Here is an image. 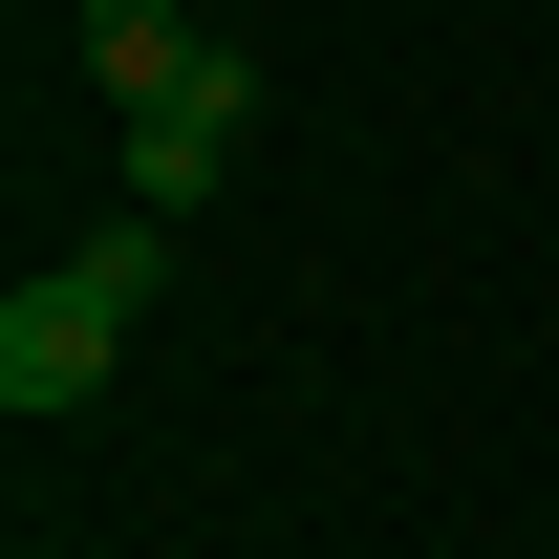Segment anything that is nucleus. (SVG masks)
<instances>
[{
    "label": "nucleus",
    "instance_id": "nucleus-1",
    "mask_svg": "<svg viewBox=\"0 0 559 559\" xmlns=\"http://www.w3.org/2000/svg\"><path fill=\"white\" fill-rule=\"evenodd\" d=\"M108 366H130V301H108L86 259H44L22 301H0V409H22V430H66Z\"/></svg>",
    "mask_w": 559,
    "mask_h": 559
},
{
    "label": "nucleus",
    "instance_id": "nucleus-2",
    "mask_svg": "<svg viewBox=\"0 0 559 559\" xmlns=\"http://www.w3.org/2000/svg\"><path fill=\"white\" fill-rule=\"evenodd\" d=\"M237 130H259V66L215 44V66L173 86V108H130V215H194L215 173H237Z\"/></svg>",
    "mask_w": 559,
    "mask_h": 559
},
{
    "label": "nucleus",
    "instance_id": "nucleus-3",
    "mask_svg": "<svg viewBox=\"0 0 559 559\" xmlns=\"http://www.w3.org/2000/svg\"><path fill=\"white\" fill-rule=\"evenodd\" d=\"M66 66L108 86V108H173L215 44H194V0H86V22H66Z\"/></svg>",
    "mask_w": 559,
    "mask_h": 559
}]
</instances>
